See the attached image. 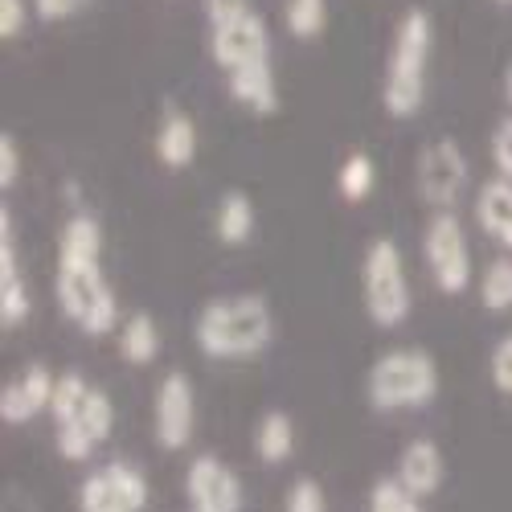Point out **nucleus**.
<instances>
[{"label":"nucleus","mask_w":512,"mask_h":512,"mask_svg":"<svg viewBox=\"0 0 512 512\" xmlns=\"http://www.w3.org/2000/svg\"><path fill=\"white\" fill-rule=\"evenodd\" d=\"M504 95H508V103H512V62H508V74H504Z\"/></svg>","instance_id":"34"},{"label":"nucleus","mask_w":512,"mask_h":512,"mask_svg":"<svg viewBox=\"0 0 512 512\" xmlns=\"http://www.w3.org/2000/svg\"><path fill=\"white\" fill-rule=\"evenodd\" d=\"M435 394H439V365L422 349H390L365 373V398L381 414L431 406Z\"/></svg>","instance_id":"2"},{"label":"nucleus","mask_w":512,"mask_h":512,"mask_svg":"<svg viewBox=\"0 0 512 512\" xmlns=\"http://www.w3.org/2000/svg\"><path fill=\"white\" fill-rule=\"evenodd\" d=\"M422 254L426 267H431L435 283L443 295H463L472 287V250H467V234L463 222L455 218L451 209L435 213L422 230Z\"/></svg>","instance_id":"6"},{"label":"nucleus","mask_w":512,"mask_h":512,"mask_svg":"<svg viewBox=\"0 0 512 512\" xmlns=\"http://www.w3.org/2000/svg\"><path fill=\"white\" fill-rule=\"evenodd\" d=\"M25 17H29L25 0H0V37L13 41L21 33V25H25Z\"/></svg>","instance_id":"31"},{"label":"nucleus","mask_w":512,"mask_h":512,"mask_svg":"<svg viewBox=\"0 0 512 512\" xmlns=\"http://www.w3.org/2000/svg\"><path fill=\"white\" fill-rule=\"evenodd\" d=\"M197 349L213 361L259 357L275 340V316L263 295H218L193 320Z\"/></svg>","instance_id":"1"},{"label":"nucleus","mask_w":512,"mask_h":512,"mask_svg":"<svg viewBox=\"0 0 512 512\" xmlns=\"http://www.w3.org/2000/svg\"><path fill=\"white\" fill-rule=\"evenodd\" d=\"M336 181H340V193H345L349 201H365L373 193V181H377V168H373L369 152H353L345 164H340Z\"/></svg>","instance_id":"24"},{"label":"nucleus","mask_w":512,"mask_h":512,"mask_svg":"<svg viewBox=\"0 0 512 512\" xmlns=\"http://www.w3.org/2000/svg\"><path fill=\"white\" fill-rule=\"evenodd\" d=\"M213 234H218L222 246H246L254 234V201L242 189L222 193L218 213H213Z\"/></svg>","instance_id":"19"},{"label":"nucleus","mask_w":512,"mask_h":512,"mask_svg":"<svg viewBox=\"0 0 512 512\" xmlns=\"http://www.w3.org/2000/svg\"><path fill=\"white\" fill-rule=\"evenodd\" d=\"M54 390H58V377L50 373V365H25L13 381H5V390H0V418L9 426H21L29 418H37L41 410L54 406Z\"/></svg>","instance_id":"13"},{"label":"nucleus","mask_w":512,"mask_h":512,"mask_svg":"<svg viewBox=\"0 0 512 512\" xmlns=\"http://www.w3.org/2000/svg\"><path fill=\"white\" fill-rule=\"evenodd\" d=\"M394 480L414 496V500H426L435 496L447 480V459H443V447L435 439H414L402 447L398 455V472Z\"/></svg>","instance_id":"14"},{"label":"nucleus","mask_w":512,"mask_h":512,"mask_svg":"<svg viewBox=\"0 0 512 512\" xmlns=\"http://www.w3.org/2000/svg\"><path fill=\"white\" fill-rule=\"evenodd\" d=\"M476 222L512 250V181L508 177L488 181L480 189V197H476Z\"/></svg>","instance_id":"18"},{"label":"nucleus","mask_w":512,"mask_h":512,"mask_svg":"<svg viewBox=\"0 0 512 512\" xmlns=\"http://www.w3.org/2000/svg\"><path fill=\"white\" fill-rule=\"evenodd\" d=\"M250 13H254L250 0H205V17H209L213 29L230 25V21H242V17H250Z\"/></svg>","instance_id":"29"},{"label":"nucleus","mask_w":512,"mask_h":512,"mask_svg":"<svg viewBox=\"0 0 512 512\" xmlns=\"http://www.w3.org/2000/svg\"><path fill=\"white\" fill-rule=\"evenodd\" d=\"M119 357L127 365H152L160 357V328L148 312H132L119 328Z\"/></svg>","instance_id":"21"},{"label":"nucleus","mask_w":512,"mask_h":512,"mask_svg":"<svg viewBox=\"0 0 512 512\" xmlns=\"http://www.w3.org/2000/svg\"><path fill=\"white\" fill-rule=\"evenodd\" d=\"M291 451H295V422L283 410H267L259 426H254V455L267 467H279L291 459Z\"/></svg>","instance_id":"20"},{"label":"nucleus","mask_w":512,"mask_h":512,"mask_svg":"<svg viewBox=\"0 0 512 512\" xmlns=\"http://www.w3.org/2000/svg\"><path fill=\"white\" fill-rule=\"evenodd\" d=\"M193 426H197V398H193V381L173 369L160 377L156 398H152V431L156 443L164 451H185L193 439Z\"/></svg>","instance_id":"9"},{"label":"nucleus","mask_w":512,"mask_h":512,"mask_svg":"<svg viewBox=\"0 0 512 512\" xmlns=\"http://www.w3.org/2000/svg\"><path fill=\"white\" fill-rule=\"evenodd\" d=\"M99 254H103V226L91 213H74L58 238V267H99Z\"/></svg>","instance_id":"15"},{"label":"nucleus","mask_w":512,"mask_h":512,"mask_svg":"<svg viewBox=\"0 0 512 512\" xmlns=\"http://www.w3.org/2000/svg\"><path fill=\"white\" fill-rule=\"evenodd\" d=\"M467 185V156L455 140L439 136L418 152V193L426 205H435V213L451 209Z\"/></svg>","instance_id":"10"},{"label":"nucleus","mask_w":512,"mask_h":512,"mask_svg":"<svg viewBox=\"0 0 512 512\" xmlns=\"http://www.w3.org/2000/svg\"><path fill=\"white\" fill-rule=\"evenodd\" d=\"M87 0H33V9H37V17H46V21H58V17H70V13H78Z\"/></svg>","instance_id":"33"},{"label":"nucleus","mask_w":512,"mask_h":512,"mask_svg":"<svg viewBox=\"0 0 512 512\" xmlns=\"http://www.w3.org/2000/svg\"><path fill=\"white\" fill-rule=\"evenodd\" d=\"M58 304L62 312L87 332V336H107L119 324V300L115 291L107 287L99 267H58Z\"/></svg>","instance_id":"5"},{"label":"nucleus","mask_w":512,"mask_h":512,"mask_svg":"<svg viewBox=\"0 0 512 512\" xmlns=\"http://www.w3.org/2000/svg\"><path fill=\"white\" fill-rule=\"evenodd\" d=\"M156 156L168 168L193 164V156H197V127H193V119L185 111H177V107L164 111V119L156 127Z\"/></svg>","instance_id":"17"},{"label":"nucleus","mask_w":512,"mask_h":512,"mask_svg":"<svg viewBox=\"0 0 512 512\" xmlns=\"http://www.w3.org/2000/svg\"><path fill=\"white\" fill-rule=\"evenodd\" d=\"M369 512H422V500H414L398 480H377L369 492Z\"/></svg>","instance_id":"25"},{"label":"nucleus","mask_w":512,"mask_h":512,"mask_svg":"<svg viewBox=\"0 0 512 512\" xmlns=\"http://www.w3.org/2000/svg\"><path fill=\"white\" fill-rule=\"evenodd\" d=\"M29 308H33V300H29L25 279L0 283V324H5V328H17V324L29 316Z\"/></svg>","instance_id":"26"},{"label":"nucleus","mask_w":512,"mask_h":512,"mask_svg":"<svg viewBox=\"0 0 512 512\" xmlns=\"http://www.w3.org/2000/svg\"><path fill=\"white\" fill-rule=\"evenodd\" d=\"M209 54L222 70H242V66H263L271 58V33L259 13L242 21L209 29Z\"/></svg>","instance_id":"12"},{"label":"nucleus","mask_w":512,"mask_h":512,"mask_svg":"<svg viewBox=\"0 0 512 512\" xmlns=\"http://www.w3.org/2000/svg\"><path fill=\"white\" fill-rule=\"evenodd\" d=\"M148 476L136 463H103L78 484V512H144L148 508Z\"/></svg>","instance_id":"7"},{"label":"nucleus","mask_w":512,"mask_h":512,"mask_svg":"<svg viewBox=\"0 0 512 512\" xmlns=\"http://www.w3.org/2000/svg\"><path fill=\"white\" fill-rule=\"evenodd\" d=\"M54 431H58V455L66 463H87L95 455V447L107 443L111 431H115V406H111V398L99 386H91V394H87V402H82L78 418L54 426Z\"/></svg>","instance_id":"11"},{"label":"nucleus","mask_w":512,"mask_h":512,"mask_svg":"<svg viewBox=\"0 0 512 512\" xmlns=\"http://www.w3.org/2000/svg\"><path fill=\"white\" fill-rule=\"evenodd\" d=\"M17 173H21V152H17V140L5 132L0 136V185H13L17 181Z\"/></svg>","instance_id":"32"},{"label":"nucleus","mask_w":512,"mask_h":512,"mask_svg":"<svg viewBox=\"0 0 512 512\" xmlns=\"http://www.w3.org/2000/svg\"><path fill=\"white\" fill-rule=\"evenodd\" d=\"M361 295H365V312L377 328H398L406 324L414 295L406 279V263L394 238H373L365 259H361Z\"/></svg>","instance_id":"4"},{"label":"nucleus","mask_w":512,"mask_h":512,"mask_svg":"<svg viewBox=\"0 0 512 512\" xmlns=\"http://www.w3.org/2000/svg\"><path fill=\"white\" fill-rule=\"evenodd\" d=\"M226 87H230V95H234L242 107H250L254 115H275V111H279V82H275V74H271V62L230 70Z\"/></svg>","instance_id":"16"},{"label":"nucleus","mask_w":512,"mask_h":512,"mask_svg":"<svg viewBox=\"0 0 512 512\" xmlns=\"http://www.w3.org/2000/svg\"><path fill=\"white\" fill-rule=\"evenodd\" d=\"M431 41H435V25H431V17H426V9H410L398 25V41H394L390 70H386V91H381L386 111L394 119H410L422 107Z\"/></svg>","instance_id":"3"},{"label":"nucleus","mask_w":512,"mask_h":512,"mask_svg":"<svg viewBox=\"0 0 512 512\" xmlns=\"http://www.w3.org/2000/svg\"><path fill=\"white\" fill-rule=\"evenodd\" d=\"M488 373H492V386L500 394H512V332L500 336L492 345V357H488Z\"/></svg>","instance_id":"28"},{"label":"nucleus","mask_w":512,"mask_h":512,"mask_svg":"<svg viewBox=\"0 0 512 512\" xmlns=\"http://www.w3.org/2000/svg\"><path fill=\"white\" fill-rule=\"evenodd\" d=\"M283 512H328L324 488L312 476H300L287 488V496H283Z\"/></svg>","instance_id":"27"},{"label":"nucleus","mask_w":512,"mask_h":512,"mask_svg":"<svg viewBox=\"0 0 512 512\" xmlns=\"http://www.w3.org/2000/svg\"><path fill=\"white\" fill-rule=\"evenodd\" d=\"M496 5H512V0H496Z\"/></svg>","instance_id":"35"},{"label":"nucleus","mask_w":512,"mask_h":512,"mask_svg":"<svg viewBox=\"0 0 512 512\" xmlns=\"http://www.w3.org/2000/svg\"><path fill=\"white\" fill-rule=\"evenodd\" d=\"M185 504L189 512H242L246 488L226 459L205 451L185 467Z\"/></svg>","instance_id":"8"},{"label":"nucleus","mask_w":512,"mask_h":512,"mask_svg":"<svg viewBox=\"0 0 512 512\" xmlns=\"http://www.w3.org/2000/svg\"><path fill=\"white\" fill-rule=\"evenodd\" d=\"M283 25L300 41L320 37L328 25V0H283Z\"/></svg>","instance_id":"22"},{"label":"nucleus","mask_w":512,"mask_h":512,"mask_svg":"<svg viewBox=\"0 0 512 512\" xmlns=\"http://www.w3.org/2000/svg\"><path fill=\"white\" fill-rule=\"evenodd\" d=\"M480 304L496 316L512 312V259H492L480 275Z\"/></svg>","instance_id":"23"},{"label":"nucleus","mask_w":512,"mask_h":512,"mask_svg":"<svg viewBox=\"0 0 512 512\" xmlns=\"http://www.w3.org/2000/svg\"><path fill=\"white\" fill-rule=\"evenodd\" d=\"M492 160L496 168L512 181V119L496 123V132H492Z\"/></svg>","instance_id":"30"}]
</instances>
